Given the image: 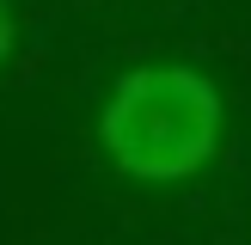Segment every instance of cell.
<instances>
[{"label": "cell", "mask_w": 251, "mask_h": 245, "mask_svg": "<svg viewBox=\"0 0 251 245\" xmlns=\"http://www.w3.org/2000/svg\"><path fill=\"white\" fill-rule=\"evenodd\" d=\"M123 6H147V0H123Z\"/></svg>", "instance_id": "cell-3"}, {"label": "cell", "mask_w": 251, "mask_h": 245, "mask_svg": "<svg viewBox=\"0 0 251 245\" xmlns=\"http://www.w3.org/2000/svg\"><path fill=\"white\" fill-rule=\"evenodd\" d=\"M12 43H19V19H12V6H6V0H0V68H6Z\"/></svg>", "instance_id": "cell-2"}, {"label": "cell", "mask_w": 251, "mask_h": 245, "mask_svg": "<svg viewBox=\"0 0 251 245\" xmlns=\"http://www.w3.org/2000/svg\"><path fill=\"white\" fill-rule=\"evenodd\" d=\"M227 104L196 61H141L98 104V147L123 184L166 190L215 159Z\"/></svg>", "instance_id": "cell-1"}]
</instances>
